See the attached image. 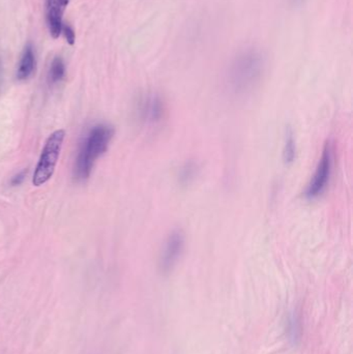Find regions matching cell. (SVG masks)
<instances>
[{
  "mask_svg": "<svg viewBox=\"0 0 353 354\" xmlns=\"http://www.w3.org/2000/svg\"><path fill=\"white\" fill-rule=\"evenodd\" d=\"M267 69V57L259 49L239 52L229 64L225 75L227 91L234 97H245L254 91L263 80Z\"/></svg>",
  "mask_w": 353,
  "mask_h": 354,
  "instance_id": "1",
  "label": "cell"
},
{
  "mask_svg": "<svg viewBox=\"0 0 353 354\" xmlns=\"http://www.w3.org/2000/svg\"><path fill=\"white\" fill-rule=\"evenodd\" d=\"M113 136L114 129L104 123L95 126L87 133L79 148L75 164V177L77 180H84L88 178L95 161L106 152Z\"/></svg>",
  "mask_w": 353,
  "mask_h": 354,
  "instance_id": "2",
  "label": "cell"
},
{
  "mask_svg": "<svg viewBox=\"0 0 353 354\" xmlns=\"http://www.w3.org/2000/svg\"><path fill=\"white\" fill-rule=\"evenodd\" d=\"M64 137L66 132L64 130H58L49 136L34 171L32 178V184L34 186H42L51 178L58 165Z\"/></svg>",
  "mask_w": 353,
  "mask_h": 354,
  "instance_id": "3",
  "label": "cell"
},
{
  "mask_svg": "<svg viewBox=\"0 0 353 354\" xmlns=\"http://www.w3.org/2000/svg\"><path fill=\"white\" fill-rule=\"evenodd\" d=\"M332 168H334V150H332V143L328 141L324 145L319 162L316 166L315 172L304 192L308 200L317 199L326 192L332 178Z\"/></svg>",
  "mask_w": 353,
  "mask_h": 354,
  "instance_id": "4",
  "label": "cell"
},
{
  "mask_svg": "<svg viewBox=\"0 0 353 354\" xmlns=\"http://www.w3.org/2000/svg\"><path fill=\"white\" fill-rule=\"evenodd\" d=\"M186 248V235L182 230L170 232L160 252L159 266L163 274H169L182 258Z\"/></svg>",
  "mask_w": 353,
  "mask_h": 354,
  "instance_id": "5",
  "label": "cell"
},
{
  "mask_svg": "<svg viewBox=\"0 0 353 354\" xmlns=\"http://www.w3.org/2000/svg\"><path fill=\"white\" fill-rule=\"evenodd\" d=\"M139 116L146 125L156 126L165 117L166 106L163 99L158 95H146L139 105Z\"/></svg>",
  "mask_w": 353,
  "mask_h": 354,
  "instance_id": "6",
  "label": "cell"
},
{
  "mask_svg": "<svg viewBox=\"0 0 353 354\" xmlns=\"http://www.w3.org/2000/svg\"><path fill=\"white\" fill-rule=\"evenodd\" d=\"M70 0H46V21L52 38H60L64 26V15Z\"/></svg>",
  "mask_w": 353,
  "mask_h": 354,
  "instance_id": "7",
  "label": "cell"
},
{
  "mask_svg": "<svg viewBox=\"0 0 353 354\" xmlns=\"http://www.w3.org/2000/svg\"><path fill=\"white\" fill-rule=\"evenodd\" d=\"M36 53L34 46L27 44L24 48L20 58L19 66L17 69V79L19 81H25L34 75L36 71Z\"/></svg>",
  "mask_w": 353,
  "mask_h": 354,
  "instance_id": "8",
  "label": "cell"
},
{
  "mask_svg": "<svg viewBox=\"0 0 353 354\" xmlns=\"http://www.w3.org/2000/svg\"><path fill=\"white\" fill-rule=\"evenodd\" d=\"M66 76V64L64 59L60 56H56L52 60L51 66L49 69L48 82L50 85H56L60 83Z\"/></svg>",
  "mask_w": 353,
  "mask_h": 354,
  "instance_id": "9",
  "label": "cell"
},
{
  "mask_svg": "<svg viewBox=\"0 0 353 354\" xmlns=\"http://www.w3.org/2000/svg\"><path fill=\"white\" fill-rule=\"evenodd\" d=\"M199 166L197 163L188 161L186 164L182 165L178 173V180L182 186H188L192 184L196 177L198 176Z\"/></svg>",
  "mask_w": 353,
  "mask_h": 354,
  "instance_id": "10",
  "label": "cell"
},
{
  "mask_svg": "<svg viewBox=\"0 0 353 354\" xmlns=\"http://www.w3.org/2000/svg\"><path fill=\"white\" fill-rule=\"evenodd\" d=\"M296 158V143L291 128L286 130L285 143L283 148V160L285 164L290 165Z\"/></svg>",
  "mask_w": 353,
  "mask_h": 354,
  "instance_id": "11",
  "label": "cell"
},
{
  "mask_svg": "<svg viewBox=\"0 0 353 354\" xmlns=\"http://www.w3.org/2000/svg\"><path fill=\"white\" fill-rule=\"evenodd\" d=\"M62 32H64V36H66V42L70 45H74L75 40H76V34H75L74 30L71 27L70 25L62 26Z\"/></svg>",
  "mask_w": 353,
  "mask_h": 354,
  "instance_id": "12",
  "label": "cell"
},
{
  "mask_svg": "<svg viewBox=\"0 0 353 354\" xmlns=\"http://www.w3.org/2000/svg\"><path fill=\"white\" fill-rule=\"evenodd\" d=\"M24 176H25L24 172H21L19 173V174L16 175V176L13 177V180H12V185H13V186H19V185L23 182Z\"/></svg>",
  "mask_w": 353,
  "mask_h": 354,
  "instance_id": "13",
  "label": "cell"
},
{
  "mask_svg": "<svg viewBox=\"0 0 353 354\" xmlns=\"http://www.w3.org/2000/svg\"><path fill=\"white\" fill-rule=\"evenodd\" d=\"M305 1L306 0H289L290 5H293V7L302 5Z\"/></svg>",
  "mask_w": 353,
  "mask_h": 354,
  "instance_id": "14",
  "label": "cell"
}]
</instances>
